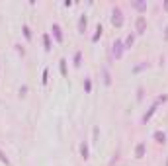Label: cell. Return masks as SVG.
<instances>
[{"mask_svg": "<svg viewBox=\"0 0 168 166\" xmlns=\"http://www.w3.org/2000/svg\"><path fill=\"white\" fill-rule=\"evenodd\" d=\"M143 155H145V143H139L137 149H135V156L137 158H143Z\"/></svg>", "mask_w": 168, "mask_h": 166, "instance_id": "obj_1", "label": "cell"}, {"mask_svg": "<svg viewBox=\"0 0 168 166\" xmlns=\"http://www.w3.org/2000/svg\"><path fill=\"white\" fill-rule=\"evenodd\" d=\"M155 139H157V143H166V135H164V133H160V131L155 133Z\"/></svg>", "mask_w": 168, "mask_h": 166, "instance_id": "obj_2", "label": "cell"}, {"mask_svg": "<svg viewBox=\"0 0 168 166\" xmlns=\"http://www.w3.org/2000/svg\"><path fill=\"white\" fill-rule=\"evenodd\" d=\"M80 153H82V158H84V160L88 158V147H86V143H82V147H80Z\"/></svg>", "mask_w": 168, "mask_h": 166, "instance_id": "obj_3", "label": "cell"}, {"mask_svg": "<svg viewBox=\"0 0 168 166\" xmlns=\"http://www.w3.org/2000/svg\"><path fill=\"white\" fill-rule=\"evenodd\" d=\"M84 88H86V92H90V90H92V82H90V78H86V82H84Z\"/></svg>", "mask_w": 168, "mask_h": 166, "instance_id": "obj_4", "label": "cell"}, {"mask_svg": "<svg viewBox=\"0 0 168 166\" xmlns=\"http://www.w3.org/2000/svg\"><path fill=\"white\" fill-rule=\"evenodd\" d=\"M43 41H45V49L49 51V49H51V43H49V37H47V35H43Z\"/></svg>", "mask_w": 168, "mask_h": 166, "instance_id": "obj_5", "label": "cell"}]
</instances>
